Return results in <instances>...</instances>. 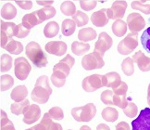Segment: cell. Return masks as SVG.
<instances>
[{
	"label": "cell",
	"instance_id": "obj_54",
	"mask_svg": "<svg viewBox=\"0 0 150 130\" xmlns=\"http://www.w3.org/2000/svg\"><path fill=\"white\" fill-rule=\"evenodd\" d=\"M47 130H63V129H62V126L59 125V123L53 122V124H52V125L50 126V127Z\"/></svg>",
	"mask_w": 150,
	"mask_h": 130
},
{
	"label": "cell",
	"instance_id": "obj_58",
	"mask_svg": "<svg viewBox=\"0 0 150 130\" xmlns=\"http://www.w3.org/2000/svg\"><path fill=\"white\" fill-rule=\"evenodd\" d=\"M80 130H92L88 126H81Z\"/></svg>",
	"mask_w": 150,
	"mask_h": 130
},
{
	"label": "cell",
	"instance_id": "obj_1",
	"mask_svg": "<svg viewBox=\"0 0 150 130\" xmlns=\"http://www.w3.org/2000/svg\"><path fill=\"white\" fill-rule=\"evenodd\" d=\"M52 94V88L49 86V80L47 75H42L36 80L35 86L32 91L31 97L34 102L45 104L48 101Z\"/></svg>",
	"mask_w": 150,
	"mask_h": 130
},
{
	"label": "cell",
	"instance_id": "obj_2",
	"mask_svg": "<svg viewBox=\"0 0 150 130\" xmlns=\"http://www.w3.org/2000/svg\"><path fill=\"white\" fill-rule=\"evenodd\" d=\"M25 54L36 67L43 68L47 65V57L42 50L40 45L34 41L29 43L25 48Z\"/></svg>",
	"mask_w": 150,
	"mask_h": 130
},
{
	"label": "cell",
	"instance_id": "obj_43",
	"mask_svg": "<svg viewBox=\"0 0 150 130\" xmlns=\"http://www.w3.org/2000/svg\"><path fill=\"white\" fill-rule=\"evenodd\" d=\"M30 34V29L26 28L22 23L17 25V32H16V37L18 38H24Z\"/></svg>",
	"mask_w": 150,
	"mask_h": 130
},
{
	"label": "cell",
	"instance_id": "obj_7",
	"mask_svg": "<svg viewBox=\"0 0 150 130\" xmlns=\"http://www.w3.org/2000/svg\"><path fill=\"white\" fill-rule=\"evenodd\" d=\"M132 130H150V108L143 109L132 122Z\"/></svg>",
	"mask_w": 150,
	"mask_h": 130
},
{
	"label": "cell",
	"instance_id": "obj_60",
	"mask_svg": "<svg viewBox=\"0 0 150 130\" xmlns=\"http://www.w3.org/2000/svg\"><path fill=\"white\" fill-rule=\"evenodd\" d=\"M25 130H34L33 127H31V128H28V129H25Z\"/></svg>",
	"mask_w": 150,
	"mask_h": 130
},
{
	"label": "cell",
	"instance_id": "obj_15",
	"mask_svg": "<svg viewBox=\"0 0 150 130\" xmlns=\"http://www.w3.org/2000/svg\"><path fill=\"white\" fill-rule=\"evenodd\" d=\"M132 60L142 72H149L150 71V58L146 57L142 51H137L132 56Z\"/></svg>",
	"mask_w": 150,
	"mask_h": 130
},
{
	"label": "cell",
	"instance_id": "obj_27",
	"mask_svg": "<svg viewBox=\"0 0 150 130\" xmlns=\"http://www.w3.org/2000/svg\"><path fill=\"white\" fill-rule=\"evenodd\" d=\"M17 15V9L12 4L7 3L1 9V17L5 20H12Z\"/></svg>",
	"mask_w": 150,
	"mask_h": 130
},
{
	"label": "cell",
	"instance_id": "obj_22",
	"mask_svg": "<svg viewBox=\"0 0 150 130\" xmlns=\"http://www.w3.org/2000/svg\"><path fill=\"white\" fill-rule=\"evenodd\" d=\"M90 49V45L85 42L74 41L71 44V52L76 56H83Z\"/></svg>",
	"mask_w": 150,
	"mask_h": 130
},
{
	"label": "cell",
	"instance_id": "obj_16",
	"mask_svg": "<svg viewBox=\"0 0 150 130\" xmlns=\"http://www.w3.org/2000/svg\"><path fill=\"white\" fill-rule=\"evenodd\" d=\"M122 82L120 75L116 72H110L103 75V86L108 88L116 87Z\"/></svg>",
	"mask_w": 150,
	"mask_h": 130
},
{
	"label": "cell",
	"instance_id": "obj_19",
	"mask_svg": "<svg viewBox=\"0 0 150 130\" xmlns=\"http://www.w3.org/2000/svg\"><path fill=\"white\" fill-rule=\"evenodd\" d=\"M27 95H28L27 87L25 86H18L12 89L11 94H10V97L14 101L20 102V101H22V100L26 99Z\"/></svg>",
	"mask_w": 150,
	"mask_h": 130
},
{
	"label": "cell",
	"instance_id": "obj_47",
	"mask_svg": "<svg viewBox=\"0 0 150 130\" xmlns=\"http://www.w3.org/2000/svg\"><path fill=\"white\" fill-rule=\"evenodd\" d=\"M40 123H42L43 125L48 129L50 127V126L52 125V124H53V119H52V117L50 116V114L48 113H47V114H44L42 120H41V122H40Z\"/></svg>",
	"mask_w": 150,
	"mask_h": 130
},
{
	"label": "cell",
	"instance_id": "obj_40",
	"mask_svg": "<svg viewBox=\"0 0 150 130\" xmlns=\"http://www.w3.org/2000/svg\"><path fill=\"white\" fill-rule=\"evenodd\" d=\"M48 114H50V116L52 117V119L53 120L60 121L64 118V113H63L62 109L59 107H57V106L56 107L51 108L48 111Z\"/></svg>",
	"mask_w": 150,
	"mask_h": 130
},
{
	"label": "cell",
	"instance_id": "obj_53",
	"mask_svg": "<svg viewBox=\"0 0 150 130\" xmlns=\"http://www.w3.org/2000/svg\"><path fill=\"white\" fill-rule=\"evenodd\" d=\"M36 3L38 5H41L44 6V7H47V6H51L52 4L54 3L53 0H47V1H42V0H37Z\"/></svg>",
	"mask_w": 150,
	"mask_h": 130
},
{
	"label": "cell",
	"instance_id": "obj_59",
	"mask_svg": "<svg viewBox=\"0 0 150 130\" xmlns=\"http://www.w3.org/2000/svg\"><path fill=\"white\" fill-rule=\"evenodd\" d=\"M146 1H150V0H141V2H142V3H144V4H145Z\"/></svg>",
	"mask_w": 150,
	"mask_h": 130
},
{
	"label": "cell",
	"instance_id": "obj_56",
	"mask_svg": "<svg viewBox=\"0 0 150 130\" xmlns=\"http://www.w3.org/2000/svg\"><path fill=\"white\" fill-rule=\"evenodd\" d=\"M96 130H110V128L107 125H105V124H100V125L97 126Z\"/></svg>",
	"mask_w": 150,
	"mask_h": 130
},
{
	"label": "cell",
	"instance_id": "obj_48",
	"mask_svg": "<svg viewBox=\"0 0 150 130\" xmlns=\"http://www.w3.org/2000/svg\"><path fill=\"white\" fill-rule=\"evenodd\" d=\"M11 38H12V37H11ZM9 39H10V37H8L4 32L0 31V41H1V48L2 49H5V46H6V45L8 44Z\"/></svg>",
	"mask_w": 150,
	"mask_h": 130
},
{
	"label": "cell",
	"instance_id": "obj_12",
	"mask_svg": "<svg viewBox=\"0 0 150 130\" xmlns=\"http://www.w3.org/2000/svg\"><path fill=\"white\" fill-rule=\"evenodd\" d=\"M45 51L55 56H63L67 52V45L62 41H50L45 46Z\"/></svg>",
	"mask_w": 150,
	"mask_h": 130
},
{
	"label": "cell",
	"instance_id": "obj_51",
	"mask_svg": "<svg viewBox=\"0 0 150 130\" xmlns=\"http://www.w3.org/2000/svg\"><path fill=\"white\" fill-rule=\"evenodd\" d=\"M0 130H16V129L14 127L13 123L9 120L7 124H5L4 126H0Z\"/></svg>",
	"mask_w": 150,
	"mask_h": 130
},
{
	"label": "cell",
	"instance_id": "obj_33",
	"mask_svg": "<svg viewBox=\"0 0 150 130\" xmlns=\"http://www.w3.org/2000/svg\"><path fill=\"white\" fill-rule=\"evenodd\" d=\"M14 85V79L9 74H4L0 77V89L1 91H7L10 89Z\"/></svg>",
	"mask_w": 150,
	"mask_h": 130
},
{
	"label": "cell",
	"instance_id": "obj_5",
	"mask_svg": "<svg viewBox=\"0 0 150 130\" xmlns=\"http://www.w3.org/2000/svg\"><path fill=\"white\" fill-rule=\"evenodd\" d=\"M104 65H105V61H103V57L96 51L86 54L82 60V66L86 71L100 69Z\"/></svg>",
	"mask_w": 150,
	"mask_h": 130
},
{
	"label": "cell",
	"instance_id": "obj_35",
	"mask_svg": "<svg viewBox=\"0 0 150 130\" xmlns=\"http://www.w3.org/2000/svg\"><path fill=\"white\" fill-rule=\"evenodd\" d=\"M72 20L76 22V25L78 27H83L88 23L89 18L83 11H76V13L72 16Z\"/></svg>",
	"mask_w": 150,
	"mask_h": 130
},
{
	"label": "cell",
	"instance_id": "obj_20",
	"mask_svg": "<svg viewBox=\"0 0 150 130\" xmlns=\"http://www.w3.org/2000/svg\"><path fill=\"white\" fill-rule=\"evenodd\" d=\"M97 36L96 31L94 30L93 28L88 27V28H83L82 30L79 31L78 34V38L80 41L82 42H90V41H93L96 39Z\"/></svg>",
	"mask_w": 150,
	"mask_h": 130
},
{
	"label": "cell",
	"instance_id": "obj_34",
	"mask_svg": "<svg viewBox=\"0 0 150 130\" xmlns=\"http://www.w3.org/2000/svg\"><path fill=\"white\" fill-rule=\"evenodd\" d=\"M60 10L65 16H73L76 13V7L72 1H64L60 6Z\"/></svg>",
	"mask_w": 150,
	"mask_h": 130
},
{
	"label": "cell",
	"instance_id": "obj_18",
	"mask_svg": "<svg viewBox=\"0 0 150 130\" xmlns=\"http://www.w3.org/2000/svg\"><path fill=\"white\" fill-rule=\"evenodd\" d=\"M30 101L26 99L20 102H14L10 105V111L11 113L15 115H21V114H24L27 110L30 107Z\"/></svg>",
	"mask_w": 150,
	"mask_h": 130
},
{
	"label": "cell",
	"instance_id": "obj_21",
	"mask_svg": "<svg viewBox=\"0 0 150 130\" xmlns=\"http://www.w3.org/2000/svg\"><path fill=\"white\" fill-rule=\"evenodd\" d=\"M5 49L8 53H11V54L19 55L23 51V46H22V44L19 42V41H16L13 38H10L8 40V44L6 45Z\"/></svg>",
	"mask_w": 150,
	"mask_h": 130
},
{
	"label": "cell",
	"instance_id": "obj_57",
	"mask_svg": "<svg viewBox=\"0 0 150 130\" xmlns=\"http://www.w3.org/2000/svg\"><path fill=\"white\" fill-rule=\"evenodd\" d=\"M147 103L150 107V84L148 86V89H147Z\"/></svg>",
	"mask_w": 150,
	"mask_h": 130
},
{
	"label": "cell",
	"instance_id": "obj_32",
	"mask_svg": "<svg viewBox=\"0 0 150 130\" xmlns=\"http://www.w3.org/2000/svg\"><path fill=\"white\" fill-rule=\"evenodd\" d=\"M12 57L8 54H3L0 58V71L1 73H6L12 68Z\"/></svg>",
	"mask_w": 150,
	"mask_h": 130
},
{
	"label": "cell",
	"instance_id": "obj_52",
	"mask_svg": "<svg viewBox=\"0 0 150 130\" xmlns=\"http://www.w3.org/2000/svg\"><path fill=\"white\" fill-rule=\"evenodd\" d=\"M116 130H131L130 126L126 122H120L116 126Z\"/></svg>",
	"mask_w": 150,
	"mask_h": 130
},
{
	"label": "cell",
	"instance_id": "obj_8",
	"mask_svg": "<svg viewBox=\"0 0 150 130\" xmlns=\"http://www.w3.org/2000/svg\"><path fill=\"white\" fill-rule=\"evenodd\" d=\"M127 2L124 0H118L115 1L110 9H107V14L109 19L112 20H122L127 9Z\"/></svg>",
	"mask_w": 150,
	"mask_h": 130
},
{
	"label": "cell",
	"instance_id": "obj_6",
	"mask_svg": "<svg viewBox=\"0 0 150 130\" xmlns=\"http://www.w3.org/2000/svg\"><path fill=\"white\" fill-rule=\"evenodd\" d=\"M32 66L29 61L23 57L17 58L14 60V73L19 80L23 81L27 79L29 74L31 73Z\"/></svg>",
	"mask_w": 150,
	"mask_h": 130
},
{
	"label": "cell",
	"instance_id": "obj_63",
	"mask_svg": "<svg viewBox=\"0 0 150 130\" xmlns=\"http://www.w3.org/2000/svg\"><path fill=\"white\" fill-rule=\"evenodd\" d=\"M68 130H71V129H68Z\"/></svg>",
	"mask_w": 150,
	"mask_h": 130
},
{
	"label": "cell",
	"instance_id": "obj_62",
	"mask_svg": "<svg viewBox=\"0 0 150 130\" xmlns=\"http://www.w3.org/2000/svg\"><path fill=\"white\" fill-rule=\"evenodd\" d=\"M2 1H4V0H2ZM13 1H15V0H13Z\"/></svg>",
	"mask_w": 150,
	"mask_h": 130
},
{
	"label": "cell",
	"instance_id": "obj_13",
	"mask_svg": "<svg viewBox=\"0 0 150 130\" xmlns=\"http://www.w3.org/2000/svg\"><path fill=\"white\" fill-rule=\"evenodd\" d=\"M41 117V109L38 105L33 104L30 105V107L24 114L23 122L27 125H32V124L38 121Z\"/></svg>",
	"mask_w": 150,
	"mask_h": 130
},
{
	"label": "cell",
	"instance_id": "obj_11",
	"mask_svg": "<svg viewBox=\"0 0 150 130\" xmlns=\"http://www.w3.org/2000/svg\"><path fill=\"white\" fill-rule=\"evenodd\" d=\"M112 44H113V40L109 36V34H108L106 32H102L99 34L98 40L96 41V43L95 45L94 51L97 52L103 57L105 52L108 51L112 46Z\"/></svg>",
	"mask_w": 150,
	"mask_h": 130
},
{
	"label": "cell",
	"instance_id": "obj_25",
	"mask_svg": "<svg viewBox=\"0 0 150 130\" xmlns=\"http://www.w3.org/2000/svg\"><path fill=\"white\" fill-rule=\"evenodd\" d=\"M127 23L122 20H116L112 24V32L118 37H122L127 32Z\"/></svg>",
	"mask_w": 150,
	"mask_h": 130
},
{
	"label": "cell",
	"instance_id": "obj_24",
	"mask_svg": "<svg viewBox=\"0 0 150 130\" xmlns=\"http://www.w3.org/2000/svg\"><path fill=\"white\" fill-rule=\"evenodd\" d=\"M76 22L73 20L71 19H66L63 21L61 24V32L62 34L65 36H71V34H74L75 29H76Z\"/></svg>",
	"mask_w": 150,
	"mask_h": 130
},
{
	"label": "cell",
	"instance_id": "obj_39",
	"mask_svg": "<svg viewBox=\"0 0 150 130\" xmlns=\"http://www.w3.org/2000/svg\"><path fill=\"white\" fill-rule=\"evenodd\" d=\"M141 43L143 45V48L148 53H150V27H148L146 30L143 33L141 36Z\"/></svg>",
	"mask_w": 150,
	"mask_h": 130
},
{
	"label": "cell",
	"instance_id": "obj_29",
	"mask_svg": "<svg viewBox=\"0 0 150 130\" xmlns=\"http://www.w3.org/2000/svg\"><path fill=\"white\" fill-rule=\"evenodd\" d=\"M119 117V111L113 107H107L102 111V118L107 122H115Z\"/></svg>",
	"mask_w": 150,
	"mask_h": 130
},
{
	"label": "cell",
	"instance_id": "obj_17",
	"mask_svg": "<svg viewBox=\"0 0 150 130\" xmlns=\"http://www.w3.org/2000/svg\"><path fill=\"white\" fill-rule=\"evenodd\" d=\"M42 22L43 21L39 19L36 11L26 14L23 16V18H22V24L28 29H32L34 26H36L38 24H41Z\"/></svg>",
	"mask_w": 150,
	"mask_h": 130
},
{
	"label": "cell",
	"instance_id": "obj_4",
	"mask_svg": "<svg viewBox=\"0 0 150 130\" xmlns=\"http://www.w3.org/2000/svg\"><path fill=\"white\" fill-rule=\"evenodd\" d=\"M138 46V34L137 33L131 32L126 35L118 45V51L122 55H129Z\"/></svg>",
	"mask_w": 150,
	"mask_h": 130
},
{
	"label": "cell",
	"instance_id": "obj_3",
	"mask_svg": "<svg viewBox=\"0 0 150 130\" xmlns=\"http://www.w3.org/2000/svg\"><path fill=\"white\" fill-rule=\"evenodd\" d=\"M96 114V107L94 103H87L86 105L73 108L71 115L77 122H90Z\"/></svg>",
	"mask_w": 150,
	"mask_h": 130
},
{
	"label": "cell",
	"instance_id": "obj_55",
	"mask_svg": "<svg viewBox=\"0 0 150 130\" xmlns=\"http://www.w3.org/2000/svg\"><path fill=\"white\" fill-rule=\"evenodd\" d=\"M33 129L34 130H47V128L45 127L42 123L38 124V125H35L33 126Z\"/></svg>",
	"mask_w": 150,
	"mask_h": 130
},
{
	"label": "cell",
	"instance_id": "obj_26",
	"mask_svg": "<svg viewBox=\"0 0 150 130\" xmlns=\"http://www.w3.org/2000/svg\"><path fill=\"white\" fill-rule=\"evenodd\" d=\"M66 77L67 75L64 73L60 72V71H54L50 77V80L56 87H62L66 83Z\"/></svg>",
	"mask_w": 150,
	"mask_h": 130
},
{
	"label": "cell",
	"instance_id": "obj_36",
	"mask_svg": "<svg viewBox=\"0 0 150 130\" xmlns=\"http://www.w3.org/2000/svg\"><path fill=\"white\" fill-rule=\"evenodd\" d=\"M113 98H114V92L113 90H109V89L103 91L100 96L101 101L106 105H114Z\"/></svg>",
	"mask_w": 150,
	"mask_h": 130
},
{
	"label": "cell",
	"instance_id": "obj_30",
	"mask_svg": "<svg viewBox=\"0 0 150 130\" xmlns=\"http://www.w3.org/2000/svg\"><path fill=\"white\" fill-rule=\"evenodd\" d=\"M122 70L125 75L131 76L134 73V61L132 58H126L122 62Z\"/></svg>",
	"mask_w": 150,
	"mask_h": 130
},
{
	"label": "cell",
	"instance_id": "obj_61",
	"mask_svg": "<svg viewBox=\"0 0 150 130\" xmlns=\"http://www.w3.org/2000/svg\"><path fill=\"white\" fill-rule=\"evenodd\" d=\"M78 1H84V0H78Z\"/></svg>",
	"mask_w": 150,
	"mask_h": 130
},
{
	"label": "cell",
	"instance_id": "obj_49",
	"mask_svg": "<svg viewBox=\"0 0 150 130\" xmlns=\"http://www.w3.org/2000/svg\"><path fill=\"white\" fill-rule=\"evenodd\" d=\"M61 61H63V62H65L66 64H68L71 68H72L73 65L75 64V60H74V59L70 54L66 55V57L64 59H62Z\"/></svg>",
	"mask_w": 150,
	"mask_h": 130
},
{
	"label": "cell",
	"instance_id": "obj_45",
	"mask_svg": "<svg viewBox=\"0 0 150 130\" xmlns=\"http://www.w3.org/2000/svg\"><path fill=\"white\" fill-rule=\"evenodd\" d=\"M112 90L116 95H126L127 90H128V86L125 82L122 81L116 87L112 88Z\"/></svg>",
	"mask_w": 150,
	"mask_h": 130
},
{
	"label": "cell",
	"instance_id": "obj_31",
	"mask_svg": "<svg viewBox=\"0 0 150 130\" xmlns=\"http://www.w3.org/2000/svg\"><path fill=\"white\" fill-rule=\"evenodd\" d=\"M0 26H1V31L4 32L8 37L16 36L17 32V25L14 22H4L3 21H0Z\"/></svg>",
	"mask_w": 150,
	"mask_h": 130
},
{
	"label": "cell",
	"instance_id": "obj_46",
	"mask_svg": "<svg viewBox=\"0 0 150 130\" xmlns=\"http://www.w3.org/2000/svg\"><path fill=\"white\" fill-rule=\"evenodd\" d=\"M16 4L24 10L31 9L33 8V2L30 0H15Z\"/></svg>",
	"mask_w": 150,
	"mask_h": 130
},
{
	"label": "cell",
	"instance_id": "obj_14",
	"mask_svg": "<svg viewBox=\"0 0 150 130\" xmlns=\"http://www.w3.org/2000/svg\"><path fill=\"white\" fill-rule=\"evenodd\" d=\"M108 21L109 18L107 14V9H102L91 15V21L96 27L106 26L108 23Z\"/></svg>",
	"mask_w": 150,
	"mask_h": 130
},
{
	"label": "cell",
	"instance_id": "obj_23",
	"mask_svg": "<svg viewBox=\"0 0 150 130\" xmlns=\"http://www.w3.org/2000/svg\"><path fill=\"white\" fill-rule=\"evenodd\" d=\"M36 12H37L39 19L42 21H45L51 19V18H53L56 15L57 11H56V9L54 7H52V6H47V7H45L44 9L36 10Z\"/></svg>",
	"mask_w": 150,
	"mask_h": 130
},
{
	"label": "cell",
	"instance_id": "obj_37",
	"mask_svg": "<svg viewBox=\"0 0 150 130\" xmlns=\"http://www.w3.org/2000/svg\"><path fill=\"white\" fill-rule=\"evenodd\" d=\"M132 9L135 10H139L141 12L146 15L150 14V5L144 4L140 1H132Z\"/></svg>",
	"mask_w": 150,
	"mask_h": 130
},
{
	"label": "cell",
	"instance_id": "obj_44",
	"mask_svg": "<svg viewBox=\"0 0 150 130\" xmlns=\"http://www.w3.org/2000/svg\"><path fill=\"white\" fill-rule=\"evenodd\" d=\"M71 67L69 66L68 64H66L65 62H63V61H59V63H57L54 68H53V72L54 71H60V72L62 73H64L67 76L70 74V72H71Z\"/></svg>",
	"mask_w": 150,
	"mask_h": 130
},
{
	"label": "cell",
	"instance_id": "obj_50",
	"mask_svg": "<svg viewBox=\"0 0 150 130\" xmlns=\"http://www.w3.org/2000/svg\"><path fill=\"white\" fill-rule=\"evenodd\" d=\"M0 115H1V117H0V126H4L5 124H7L9 121V119L7 114H6L3 110L0 111Z\"/></svg>",
	"mask_w": 150,
	"mask_h": 130
},
{
	"label": "cell",
	"instance_id": "obj_38",
	"mask_svg": "<svg viewBox=\"0 0 150 130\" xmlns=\"http://www.w3.org/2000/svg\"><path fill=\"white\" fill-rule=\"evenodd\" d=\"M123 113L126 116L129 118H134L138 114V108L134 102H128V105L126 106V108L123 109Z\"/></svg>",
	"mask_w": 150,
	"mask_h": 130
},
{
	"label": "cell",
	"instance_id": "obj_42",
	"mask_svg": "<svg viewBox=\"0 0 150 130\" xmlns=\"http://www.w3.org/2000/svg\"><path fill=\"white\" fill-rule=\"evenodd\" d=\"M97 5V1L96 0H84V1H80V6L85 11H91L94 9Z\"/></svg>",
	"mask_w": 150,
	"mask_h": 130
},
{
	"label": "cell",
	"instance_id": "obj_10",
	"mask_svg": "<svg viewBox=\"0 0 150 130\" xmlns=\"http://www.w3.org/2000/svg\"><path fill=\"white\" fill-rule=\"evenodd\" d=\"M127 24L132 33H138L146 27V21L139 13H131L127 17Z\"/></svg>",
	"mask_w": 150,
	"mask_h": 130
},
{
	"label": "cell",
	"instance_id": "obj_28",
	"mask_svg": "<svg viewBox=\"0 0 150 130\" xmlns=\"http://www.w3.org/2000/svg\"><path fill=\"white\" fill-rule=\"evenodd\" d=\"M59 32V25L56 21H49L44 28V34L45 37L52 38Z\"/></svg>",
	"mask_w": 150,
	"mask_h": 130
},
{
	"label": "cell",
	"instance_id": "obj_41",
	"mask_svg": "<svg viewBox=\"0 0 150 130\" xmlns=\"http://www.w3.org/2000/svg\"><path fill=\"white\" fill-rule=\"evenodd\" d=\"M114 105L118 106L119 108L120 109H124L126 108V106L128 105V100L126 99V95H116L114 94Z\"/></svg>",
	"mask_w": 150,
	"mask_h": 130
},
{
	"label": "cell",
	"instance_id": "obj_9",
	"mask_svg": "<svg viewBox=\"0 0 150 130\" xmlns=\"http://www.w3.org/2000/svg\"><path fill=\"white\" fill-rule=\"evenodd\" d=\"M83 88L86 92H94L103 87V76L100 74H92L83 80Z\"/></svg>",
	"mask_w": 150,
	"mask_h": 130
}]
</instances>
